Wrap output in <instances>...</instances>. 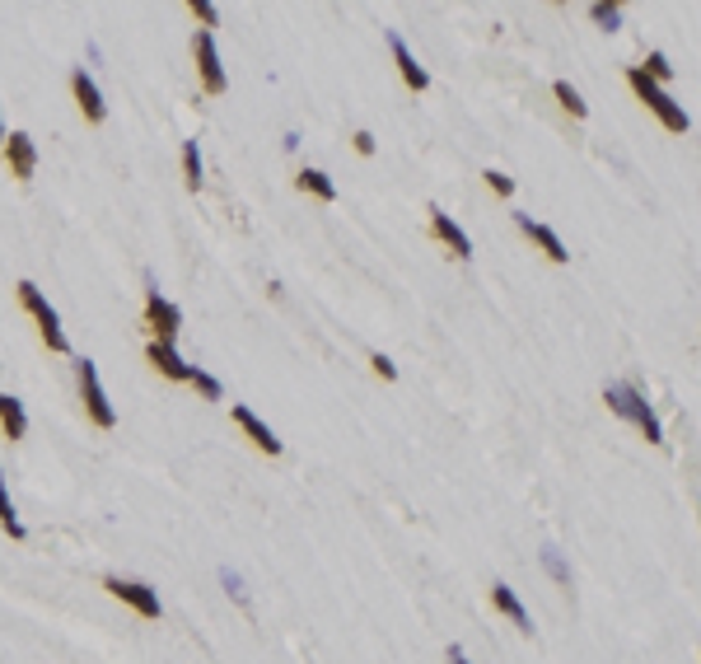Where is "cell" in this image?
<instances>
[{"instance_id":"6da1fadb","label":"cell","mask_w":701,"mask_h":664,"mask_svg":"<svg viewBox=\"0 0 701 664\" xmlns=\"http://www.w3.org/2000/svg\"><path fill=\"white\" fill-rule=\"evenodd\" d=\"M603 403H608V412L636 421V426H641V436H645L650 445L664 440V431H659V416H654V407L645 403V394H641L636 384H608V388H603Z\"/></svg>"},{"instance_id":"7a4b0ae2","label":"cell","mask_w":701,"mask_h":664,"mask_svg":"<svg viewBox=\"0 0 701 664\" xmlns=\"http://www.w3.org/2000/svg\"><path fill=\"white\" fill-rule=\"evenodd\" d=\"M19 304H24L28 314L37 319V332H43L48 351H57V356H66V351H70V337H66V328H61V319H57V309L43 300V290H37L33 281H19Z\"/></svg>"},{"instance_id":"3957f363","label":"cell","mask_w":701,"mask_h":664,"mask_svg":"<svg viewBox=\"0 0 701 664\" xmlns=\"http://www.w3.org/2000/svg\"><path fill=\"white\" fill-rule=\"evenodd\" d=\"M627 85L641 94V103H645V108H650V112H654V117H659V122H664L669 132H687V127H692V122H687V112H683V108H678V103L664 94V85L645 80L641 66H632V70H627Z\"/></svg>"},{"instance_id":"277c9868","label":"cell","mask_w":701,"mask_h":664,"mask_svg":"<svg viewBox=\"0 0 701 664\" xmlns=\"http://www.w3.org/2000/svg\"><path fill=\"white\" fill-rule=\"evenodd\" d=\"M75 379H80V398H85V412H90V421L94 426H117V412H112V403H108V394H103V384H99V370H94V361H75Z\"/></svg>"},{"instance_id":"5b68a950","label":"cell","mask_w":701,"mask_h":664,"mask_svg":"<svg viewBox=\"0 0 701 664\" xmlns=\"http://www.w3.org/2000/svg\"><path fill=\"white\" fill-rule=\"evenodd\" d=\"M192 57H196V75H201V90H206V94H225L229 75H225V66H220L216 37L206 33V28H196V37H192Z\"/></svg>"},{"instance_id":"8992f818","label":"cell","mask_w":701,"mask_h":664,"mask_svg":"<svg viewBox=\"0 0 701 664\" xmlns=\"http://www.w3.org/2000/svg\"><path fill=\"white\" fill-rule=\"evenodd\" d=\"M145 323H150L154 342H174L178 328H183L178 304H174V300H164V295L154 290V281H150V290H145Z\"/></svg>"},{"instance_id":"52a82bcc","label":"cell","mask_w":701,"mask_h":664,"mask_svg":"<svg viewBox=\"0 0 701 664\" xmlns=\"http://www.w3.org/2000/svg\"><path fill=\"white\" fill-rule=\"evenodd\" d=\"M103 590H108L112 599H122L127 608H136L141 617H159V595L150 590V585H141V580H122V575H108V580H103Z\"/></svg>"},{"instance_id":"ba28073f","label":"cell","mask_w":701,"mask_h":664,"mask_svg":"<svg viewBox=\"0 0 701 664\" xmlns=\"http://www.w3.org/2000/svg\"><path fill=\"white\" fill-rule=\"evenodd\" d=\"M70 94H75L80 112H85V122H103V117H108V103H103V94H99V85H94V75H90L85 66L70 75Z\"/></svg>"},{"instance_id":"9c48e42d","label":"cell","mask_w":701,"mask_h":664,"mask_svg":"<svg viewBox=\"0 0 701 664\" xmlns=\"http://www.w3.org/2000/svg\"><path fill=\"white\" fill-rule=\"evenodd\" d=\"M384 37H388V52H393L398 70H402V80H407V90H417V94H421V90L430 85V75H426V66H421L417 57H411V47L402 43V33H393V28H388Z\"/></svg>"},{"instance_id":"30bf717a","label":"cell","mask_w":701,"mask_h":664,"mask_svg":"<svg viewBox=\"0 0 701 664\" xmlns=\"http://www.w3.org/2000/svg\"><path fill=\"white\" fill-rule=\"evenodd\" d=\"M5 164H10V174L15 178H33V169H37V145L24 136V132H5Z\"/></svg>"},{"instance_id":"8fae6325","label":"cell","mask_w":701,"mask_h":664,"mask_svg":"<svg viewBox=\"0 0 701 664\" xmlns=\"http://www.w3.org/2000/svg\"><path fill=\"white\" fill-rule=\"evenodd\" d=\"M234 426H239V431L249 436V440H253L262 454H281V440L271 436V426H262V421H258V412H253V407L234 403Z\"/></svg>"},{"instance_id":"7c38bea8","label":"cell","mask_w":701,"mask_h":664,"mask_svg":"<svg viewBox=\"0 0 701 664\" xmlns=\"http://www.w3.org/2000/svg\"><path fill=\"white\" fill-rule=\"evenodd\" d=\"M430 234H435V239H440L449 253H459V258H473V244H468V234H463L459 225H453V216H444L440 206L430 211Z\"/></svg>"},{"instance_id":"4fadbf2b","label":"cell","mask_w":701,"mask_h":664,"mask_svg":"<svg viewBox=\"0 0 701 664\" xmlns=\"http://www.w3.org/2000/svg\"><path fill=\"white\" fill-rule=\"evenodd\" d=\"M515 225H519V229H524V234H528V239H533V244H538V248H543V253H547L552 262H566V258H570V253H566V244L557 239V234H552L547 225H538V220H533V216L515 211Z\"/></svg>"},{"instance_id":"5bb4252c","label":"cell","mask_w":701,"mask_h":664,"mask_svg":"<svg viewBox=\"0 0 701 664\" xmlns=\"http://www.w3.org/2000/svg\"><path fill=\"white\" fill-rule=\"evenodd\" d=\"M491 604H496V608H501V613H505V617L515 622L519 632H533V617H528V608L519 604V595L510 590V585H501V580L491 585Z\"/></svg>"},{"instance_id":"9a60e30c","label":"cell","mask_w":701,"mask_h":664,"mask_svg":"<svg viewBox=\"0 0 701 664\" xmlns=\"http://www.w3.org/2000/svg\"><path fill=\"white\" fill-rule=\"evenodd\" d=\"M145 356H150V365H154L164 379H187V370H192V365H183V356L174 351V342H150Z\"/></svg>"},{"instance_id":"2e32d148","label":"cell","mask_w":701,"mask_h":664,"mask_svg":"<svg viewBox=\"0 0 701 664\" xmlns=\"http://www.w3.org/2000/svg\"><path fill=\"white\" fill-rule=\"evenodd\" d=\"M0 431H5L10 440H24V431H28L24 403H19V398H10V394H0Z\"/></svg>"},{"instance_id":"e0dca14e","label":"cell","mask_w":701,"mask_h":664,"mask_svg":"<svg viewBox=\"0 0 701 664\" xmlns=\"http://www.w3.org/2000/svg\"><path fill=\"white\" fill-rule=\"evenodd\" d=\"M295 183H300V192H313V197H323V202H333V197H337V183L327 178L323 169H300Z\"/></svg>"},{"instance_id":"ac0fdd59","label":"cell","mask_w":701,"mask_h":664,"mask_svg":"<svg viewBox=\"0 0 701 664\" xmlns=\"http://www.w3.org/2000/svg\"><path fill=\"white\" fill-rule=\"evenodd\" d=\"M0 529H5L15 543H24L28 538V529L19 524V515H15V505H10V491H5V478H0Z\"/></svg>"},{"instance_id":"d6986e66","label":"cell","mask_w":701,"mask_h":664,"mask_svg":"<svg viewBox=\"0 0 701 664\" xmlns=\"http://www.w3.org/2000/svg\"><path fill=\"white\" fill-rule=\"evenodd\" d=\"M187 384H196V394H201V398H211V403H220V398H225L220 379H216V374H206L201 365H192V370H187Z\"/></svg>"},{"instance_id":"ffe728a7","label":"cell","mask_w":701,"mask_h":664,"mask_svg":"<svg viewBox=\"0 0 701 664\" xmlns=\"http://www.w3.org/2000/svg\"><path fill=\"white\" fill-rule=\"evenodd\" d=\"M183 183L192 192L201 187V150H196V141H183Z\"/></svg>"},{"instance_id":"44dd1931","label":"cell","mask_w":701,"mask_h":664,"mask_svg":"<svg viewBox=\"0 0 701 664\" xmlns=\"http://www.w3.org/2000/svg\"><path fill=\"white\" fill-rule=\"evenodd\" d=\"M641 75H645V80H654V85H664V80H674V66H669L664 52H650L645 66H641Z\"/></svg>"},{"instance_id":"7402d4cb","label":"cell","mask_w":701,"mask_h":664,"mask_svg":"<svg viewBox=\"0 0 701 664\" xmlns=\"http://www.w3.org/2000/svg\"><path fill=\"white\" fill-rule=\"evenodd\" d=\"M557 99H561V108H566L570 117H585V112H589V103H585L580 94H575V85H570V80H557Z\"/></svg>"},{"instance_id":"603a6c76","label":"cell","mask_w":701,"mask_h":664,"mask_svg":"<svg viewBox=\"0 0 701 664\" xmlns=\"http://www.w3.org/2000/svg\"><path fill=\"white\" fill-rule=\"evenodd\" d=\"M589 19H594L599 28H608V33H612L617 24H622V10H617L612 0H599V5H589Z\"/></svg>"},{"instance_id":"cb8c5ba5","label":"cell","mask_w":701,"mask_h":664,"mask_svg":"<svg viewBox=\"0 0 701 664\" xmlns=\"http://www.w3.org/2000/svg\"><path fill=\"white\" fill-rule=\"evenodd\" d=\"M187 10H192V19H201L206 24V33L216 28V19H220V10L211 5V0H187Z\"/></svg>"},{"instance_id":"d4e9b609","label":"cell","mask_w":701,"mask_h":664,"mask_svg":"<svg viewBox=\"0 0 701 664\" xmlns=\"http://www.w3.org/2000/svg\"><path fill=\"white\" fill-rule=\"evenodd\" d=\"M543 566H547V575L557 580V585H566V590H570V571H566V562H561V553H543Z\"/></svg>"},{"instance_id":"484cf974","label":"cell","mask_w":701,"mask_h":664,"mask_svg":"<svg viewBox=\"0 0 701 664\" xmlns=\"http://www.w3.org/2000/svg\"><path fill=\"white\" fill-rule=\"evenodd\" d=\"M486 187L496 192V197H510V192H515V178L501 174V169H486Z\"/></svg>"},{"instance_id":"4316f807","label":"cell","mask_w":701,"mask_h":664,"mask_svg":"<svg viewBox=\"0 0 701 664\" xmlns=\"http://www.w3.org/2000/svg\"><path fill=\"white\" fill-rule=\"evenodd\" d=\"M220 580H225V590H229V599H239V604H249V590H243V580H239V575H234L229 566L220 571Z\"/></svg>"},{"instance_id":"83f0119b","label":"cell","mask_w":701,"mask_h":664,"mask_svg":"<svg viewBox=\"0 0 701 664\" xmlns=\"http://www.w3.org/2000/svg\"><path fill=\"white\" fill-rule=\"evenodd\" d=\"M369 365H375V374H379V379H398V365L384 356V351H375V356H369Z\"/></svg>"},{"instance_id":"f1b7e54d","label":"cell","mask_w":701,"mask_h":664,"mask_svg":"<svg viewBox=\"0 0 701 664\" xmlns=\"http://www.w3.org/2000/svg\"><path fill=\"white\" fill-rule=\"evenodd\" d=\"M351 145H356L360 154H375V136H369V132H356V136H351Z\"/></svg>"},{"instance_id":"f546056e","label":"cell","mask_w":701,"mask_h":664,"mask_svg":"<svg viewBox=\"0 0 701 664\" xmlns=\"http://www.w3.org/2000/svg\"><path fill=\"white\" fill-rule=\"evenodd\" d=\"M444 659H449V664H468V655H463L459 646H449V650H444Z\"/></svg>"},{"instance_id":"4dcf8cb0","label":"cell","mask_w":701,"mask_h":664,"mask_svg":"<svg viewBox=\"0 0 701 664\" xmlns=\"http://www.w3.org/2000/svg\"><path fill=\"white\" fill-rule=\"evenodd\" d=\"M0 141H5V122H0Z\"/></svg>"}]
</instances>
